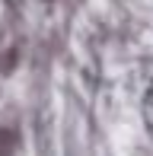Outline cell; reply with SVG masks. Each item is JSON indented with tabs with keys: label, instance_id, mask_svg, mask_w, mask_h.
Returning <instances> with one entry per match:
<instances>
[{
	"label": "cell",
	"instance_id": "cell-1",
	"mask_svg": "<svg viewBox=\"0 0 153 156\" xmlns=\"http://www.w3.org/2000/svg\"><path fill=\"white\" fill-rule=\"evenodd\" d=\"M144 121H147V131L153 134V83L147 86V93H144Z\"/></svg>",
	"mask_w": 153,
	"mask_h": 156
}]
</instances>
